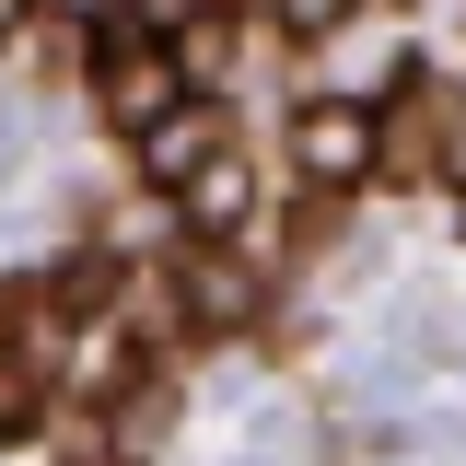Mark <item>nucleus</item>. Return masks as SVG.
I'll return each mask as SVG.
<instances>
[{"instance_id":"obj_7","label":"nucleus","mask_w":466,"mask_h":466,"mask_svg":"<svg viewBox=\"0 0 466 466\" xmlns=\"http://www.w3.org/2000/svg\"><path fill=\"white\" fill-rule=\"evenodd\" d=\"M35 420H47V361L24 339H0V443H24Z\"/></svg>"},{"instance_id":"obj_4","label":"nucleus","mask_w":466,"mask_h":466,"mask_svg":"<svg viewBox=\"0 0 466 466\" xmlns=\"http://www.w3.org/2000/svg\"><path fill=\"white\" fill-rule=\"evenodd\" d=\"M128 152H140V187H198V175L233 152V116L210 106V94H187V106H175V116H152Z\"/></svg>"},{"instance_id":"obj_3","label":"nucleus","mask_w":466,"mask_h":466,"mask_svg":"<svg viewBox=\"0 0 466 466\" xmlns=\"http://www.w3.org/2000/svg\"><path fill=\"white\" fill-rule=\"evenodd\" d=\"M291 164H303V187H361V175H385V116L361 106V94H315V106L291 116Z\"/></svg>"},{"instance_id":"obj_5","label":"nucleus","mask_w":466,"mask_h":466,"mask_svg":"<svg viewBox=\"0 0 466 466\" xmlns=\"http://www.w3.org/2000/svg\"><path fill=\"white\" fill-rule=\"evenodd\" d=\"M164 280H175V327H198V339H222V327L257 315V280L233 268V245H187Z\"/></svg>"},{"instance_id":"obj_1","label":"nucleus","mask_w":466,"mask_h":466,"mask_svg":"<svg viewBox=\"0 0 466 466\" xmlns=\"http://www.w3.org/2000/svg\"><path fill=\"white\" fill-rule=\"evenodd\" d=\"M187 94H198V82H187V47H175L164 24H140V12H106V24H94V106H106L128 140H140L152 116H175Z\"/></svg>"},{"instance_id":"obj_2","label":"nucleus","mask_w":466,"mask_h":466,"mask_svg":"<svg viewBox=\"0 0 466 466\" xmlns=\"http://www.w3.org/2000/svg\"><path fill=\"white\" fill-rule=\"evenodd\" d=\"M373 116H385V175L397 187H455L466 175V94L443 70H397Z\"/></svg>"},{"instance_id":"obj_9","label":"nucleus","mask_w":466,"mask_h":466,"mask_svg":"<svg viewBox=\"0 0 466 466\" xmlns=\"http://www.w3.org/2000/svg\"><path fill=\"white\" fill-rule=\"evenodd\" d=\"M24 24H35V0H0V47H12V35H24Z\"/></svg>"},{"instance_id":"obj_6","label":"nucleus","mask_w":466,"mask_h":466,"mask_svg":"<svg viewBox=\"0 0 466 466\" xmlns=\"http://www.w3.org/2000/svg\"><path fill=\"white\" fill-rule=\"evenodd\" d=\"M245 210H257V187H245V152H222L198 187H175V222H187V245H233V233H245Z\"/></svg>"},{"instance_id":"obj_10","label":"nucleus","mask_w":466,"mask_h":466,"mask_svg":"<svg viewBox=\"0 0 466 466\" xmlns=\"http://www.w3.org/2000/svg\"><path fill=\"white\" fill-rule=\"evenodd\" d=\"M0 327H12V303H0Z\"/></svg>"},{"instance_id":"obj_8","label":"nucleus","mask_w":466,"mask_h":466,"mask_svg":"<svg viewBox=\"0 0 466 466\" xmlns=\"http://www.w3.org/2000/svg\"><path fill=\"white\" fill-rule=\"evenodd\" d=\"M339 12H350V0H280V24H291V35H327Z\"/></svg>"}]
</instances>
